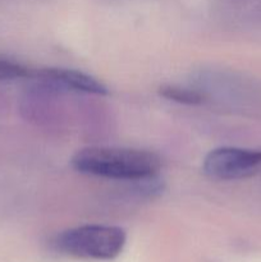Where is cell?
<instances>
[{
    "instance_id": "obj_4",
    "label": "cell",
    "mask_w": 261,
    "mask_h": 262,
    "mask_svg": "<svg viewBox=\"0 0 261 262\" xmlns=\"http://www.w3.org/2000/svg\"><path fill=\"white\" fill-rule=\"evenodd\" d=\"M33 78L45 81L48 83L59 86L61 89L71 90V91L82 92V94L97 95L104 96L107 95V89L102 82L90 74L83 72L74 71V69L64 68H42L35 69Z\"/></svg>"
},
{
    "instance_id": "obj_1",
    "label": "cell",
    "mask_w": 261,
    "mask_h": 262,
    "mask_svg": "<svg viewBox=\"0 0 261 262\" xmlns=\"http://www.w3.org/2000/svg\"><path fill=\"white\" fill-rule=\"evenodd\" d=\"M78 173L114 181H146L160 171L158 155L146 150L91 146L77 151L71 160Z\"/></svg>"
},
{
    "instance_id": "obj_5",
    "label": "cell",
    "mask_w": 261,
    "mask_h": 262,
    "mask_svg": "<svg viewBox=\"0 0 261 262\" xmlns=\"http://www.w3.org/2000/svg\"><path fill=\"white\" fill-rule=\"evenodd\" d=\"M159 95L169 101L183 105H200L205 99L204 95L197 90L182 87L178 84H164L159 89Z\"/></svg>"
},
{
    "instance_id": "obj_2",
    "label": "cell",
    "mask_w": 261,
    "mask_h": 262,
    "mask_svg": "<svg viewBox=\"0 0 261 262\" xmlns=\"http://www.w3.org/2000/svg\"><path fill=\"white\" fill-rule=\"evenodd\" d=\"M127 234L119 227L89 224L58 234L54 246L59 252L83 260L109 261L124 250Z\"/></svg>"
},
{
    "instance_id": "obj_3",
    "label": "cell",
    "mask_w": 261,
    "mask_h": 262,
    "mask_svg": "<svg viewBox=\"0 0 261 262\" xmlns=\"http://www.w3.org/2000/svg\"><path fill=\"white\" fill-rule=\"evenodd\" d=\"M260 165L261 150L219 147L205 156L202 169L210 178L234 181L251 176Z\"/></svg>"
},
{
    "instance_id": "obj_6",
    "label": "cell",
    "mask_w": 261,
    "mask_h": 262,
    "mask_svg": "<svg viewBox=\"0 0 261 262\" xmlns=\"http://www.w3.org/2000/svg\"><path fill=\"white\" fill-rule=\"evenodd\" d=\"M35 69L10 59L0 58V82L15 81L22 78H33Z\"/></svg>"
}]
</instances>
